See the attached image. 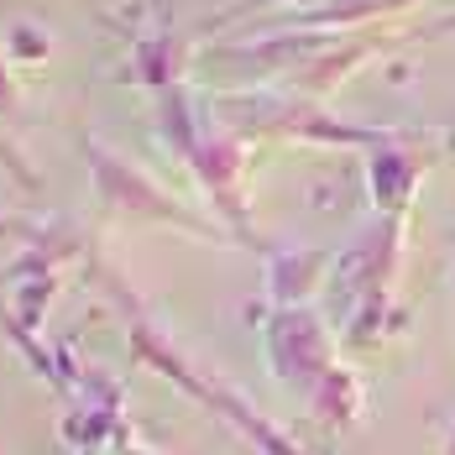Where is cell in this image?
<instances>
[{
	"label": "cell",
	"mask_w": 455,
	"mask_h": 455,
	"mask_svg": "<svg viewBox=\"0 0 455 455\" xmlns=\"http://www.w3.org/2000/svg\"><path fill=\"white\" fill-rule=\"evenodd\" d=\"M262 340H267V362H273V371L283 377V382L304 387V393H315V382L335 366L330 330H324V319H319L309 304H304V309H273Z\"/></svg>",
	"instance_id": "obj_5"
},
{
	"label": "cell",
	"mask_w": 455,
	"mask_h": 455,
	"mask_svg": "<svg viewBox=\"0 0 455 455\" xmlns=\"http://www.w3.org/2000/svg\"><path fill=\"white\" fill-rule=\"evenodd\" d=\"M262 5H293V0H246V5H235L230 16H246V11H262ZM299 5H304V0H299Z\"/></svg>",
	"instance_id": "obj_17"
},
{
	"label": "cell",
	"mask_w": 455,
	"mask_h": 455,
	"mask_svg": "<svg viewBox=\"0 0 455 455\" xmlns=\"http://www.w3.org/2000/svg\"><path fill=\"white\" fill-rule=\"evenodd\" d=\"M5 63H16V68H37L52 58V32H47L43 21H27V16H16L11 27H5Z\"/></svg>",
	"instance_id": "obj_13"
},
{
	"label": "cell",
	"mask_w": 455,
	"mask_h": 455,
	"mask_svg": "<svg viewBox=\"0 0 455 455\" xmlns=\"http://www.w3.org/2000/svg\"><path fill=\"white\" fill-rule=\"evenodd\" d=\"M84 157H90V183H94V199L126 220H141V226H168L183 230V235H199V241H226L230 230L199 210H188L173 188L152 179L141 163H132L126 152L105 147L100 137H84Z\"/></svg>",
	"instance_id": "obj_1"
},
{
	"label": "cell",
	"mask_w": 455,
	"mask_h": 455,
	"mask_svg": "<svg viewBox=\"0 0 455 455\" xmlns=\"http://www.w3.org/2000/svg\"><path fill=\"white\" fill-rule=\"evenodd\" d=\"M215 116V110H210ZM188 173L199 179L210 210L220 215V226L241 241H251V210H246V173H251V147L241 137H230L220 121L204 126V137L188 147Z\"/></svg>",
	"instance_id": "obj_2"
},
{
	"label": "cell",
	"mask_w": 455,
	"mask_h": 455,
	"mask_svg": "<svg viewBox=\"0 0 455 455\" xmlns=\"http://www.w3.org/2000/svg\"><path fill=\"white\" fill-rule=\"evenodd\" d=\"M403 230H409V220L382 215L346 251H335L330 288L340 293V309L346 315H356L371 299H393V283H398V267H403Z\"/></svg>",
	"instance_id": "obj_3"
},
{
	"label": "cell",
	"mask_w": 455,
	"mask_h": 455,
	"mask_svg": "<svg viewBox=\"0 0 455 455\" xmlns=\"http://www.w3.org/2000/svg\"><path fill=\"white\" fill-rule=\"evenodd\" d=\"M371 58H387V43H382V37H330V43L288 79V90L304 94V100H324V94L340 90V84H346L362 63H371Z\"/></svg>",
	"instance_id": "obj_7"
},
{
	"label": "cell",
	"mask_w": 455,
	"mask_h": 455,
	"mask_svg": "<svg viewBox=\"0 0 455 455\" xmlns=\"http://www.w3.org/2000/svg\"><path fill=\"white\" fill-rule=\"evenodd\" d=\"M52 299H58V273H47V277H21V283L11 288V319H16V335L37 330Z\"/></svg>",
	"instance_id": "obj_12"
},
{
	"label": "cell",
	"mask_w": 455,
	"mask_h": 455,
	"mask_svg": "<svg viewBox=\"0 0 455 455\" xmlns=\"http://www.w3.org/2000/svg\"><path fill=\"white\" fill-rule=\"evenodd\" d=\"M435 163H440V141L424 147V132H403V126H398L382 147L366 152V194H371V204H377L382 215L409 220L413 194H419V183H424V173H429Z\"/></svg>",
	"instance_id": "obj_4"
},
{
	"label": "cell",
	"mask_w": 455,
	"mask_h": 455,
	"mask_svg": "<svg viewBox=\"0 0 455 455\" xmlns=\"http://www.w3.org/2000/svg\"><path fill=\"white\" fill-rule=\"evenodd\" d=\"M37 220H27V215H0V241H32L37 235Z\"/></svg>",
	"instance_id": "obj_16"
},
{
	"label": "cell",
	"mask_w": 455,
	"mask_h": 455,
	"mask_svg": "<svg viewBox=\"0 0 455 455\" xmlns=\"http://www.w3.org/2000/svg\"><path fill=\"white\" fill-rule=\"evenodd\" d=\"M183 63H188V43L173 37V32H152V37H137L132 43V63H126V74L147 84V90H173L183 79Z\"/></svg>",
	"instance_id": "obj_9"
},
{
	"label": "cell",
	"mask_w": 455,
	"mask_h": 455,
	"mask_svg": "<svg viewBox=\"0 0 455 455\" xmlns=\"http://www.w3.org/2000/svg\"><path fill=\"white\" fill-rule=\"evenodd\" d=\"M315 413L324 424H351L356 413H362V382H356V371L351 366H330L324 377L315 382Z\"/></svg>",
	"instance_id": "obj_11"
},
{
	"label": "cell",
	"mask_w": 455,
	"mask_h": 455,
	"mask_svg": "<svg viewBox=\"0 0 455 455\" xmlns=\"http://www.w3.org/2000/svg\"><path fill=\"white\" fill-rule=\"evenodd\" d=\"M16 105H21V90H16V74H11V63H5V47H0V121H11Z\"/></svg>",
	"instance_id": "obj_15"
},
{
	"label": "cell",
	"mask_w": 455,
	"mask_h": 455,
	"mask_svg": "<svg viewBox=\"0 0 455 455\" xmlns=\"http://www.w3.org/2000/svg\"><path fill=\"white\" fill-rule=\"evenodd\" d=\"M435 32H455V16H445V21H435Z\"/></svg>",
	"instance_id": "obj_18"
},
{
	"label": "cell",
	"mask_w": 455,
	"mask_h": 455,
	"mask_svg": "<svg viewBox=\"0 0 455 455\" xmlns=\"http://www.w3.org/2000/svg\"><path fill=\"white\" fill-rule=\"evenodd\" d=\"M0 168H5V173H11V179L21 183V188H32V194H37V188H43V179H37V173H32V168H27V157H21V147H16V141L5 137V132H0Z\"/></svg>",
	"instance_id": "obj_14"
},
{
	"label": "cell",
	"mask_w": 455,
	"mask_h": 455,
	"mask_svg": "<svg viewBox=\"0 0 455 455\" xmlns=\"http://www.w3.org/2000/svg\"><path fill=\"white\" fill-rule=\"evenodd\" d=\"M335 273V251L324 246H273L267 251V299L273 309H304Z\"/></svg>",
	"instance_id": "obj_6"
},
{
	"label": "cell",
	"mask_w": 455,
	"mask_h": 455,
	"mask_svg": "<svg viewBox=\"0 0 455 455\" xmlns=\"http://www.w3.org/2000/svg\"><path fill=\"white\" fill-rule=\"evenodd\" d=\"M413 0H315V5H293L283 16V32H362L377 21H393L398 11H409Z\"/></svg>",
	"instance_id": "obj_8"
},
{
	"label": "cell",
	"mask_w": 455,
	"mask_h": 455,
	"mask_svg": "<svg viewBox=\"0 0 455 455\" xmlns=\"http://www.w3.org/2000/svg\"><path fill=\"white\" fill-rule=\"evenodd\" d=\"M445 455H455V435H451V451H445Z\"/></svg>",
	"instance_id": "obj_19"
},
{
	"label": "cell",
	"mask_w": 455,
	"mask_h": 455,
	"mask_svg": "<svg viewBox=\"0 0 455 455\" xmlns=\"http://www.w3.org/2000/svg\"><path fill=\"white\" fill-rule=\"evenodd\" d=\"M79 246H84V235L74 226H63V220H52V226H43L32 241H27V251L11 262V283H21V277H47L58 273L63 262H74L79 257Z\"/></svg>",
	"instance_id": "obj_10"
}]
</instances>
